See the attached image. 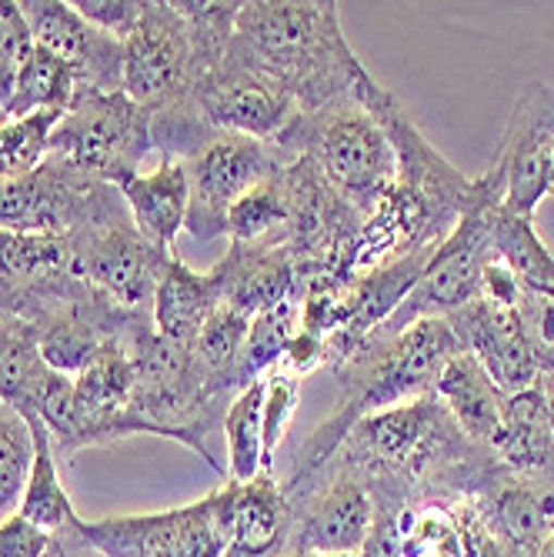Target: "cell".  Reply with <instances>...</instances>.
Segmentation results:
<instances>
[{"label":"cell","mask_w":554,"mask_h":557,"mask_svg":"<svg viewBox=\"0 0 554 557\" xmlns=\"http://www.w3.org/2000/svg\"><path fill=\"white\" fill-rule=\"evenodd\" d=\"M431 391L444 404L451 421L465 431V437H471L475 444H488V447L494 444L508 394L494 384V377L484 371V364L471 350L461 347L455 358H447Z\"/></svg>","instance_id":"ac0fdd59"},{"label":"cell","mask_w":554,"mask_h":557,"mask_svg":"<svg viewBox=\"0 0 554 557\" xmlns=\"http://www.w3.org/2000/svg\"><path fill=\"white\" fill-rule=\"evenodd\" d=\"M547 194H554V147H551V161H547Z\"/></svg>","instance_id":"e575fe53"},{"label":"cell","mask_w":554,"mask_h":557,"mask_svg":"<svg viewBox=\"0 0 554 557\" xmlns=\"http://www.w3.org/2000/svg\"><path fill=\"white\" fill-rule=\"evenodd\" d=\"M0 177H4V174H0Z\"/></svg>","instance_id":"d590c367"},{"label":"cell","mask_w":554,"mask_h":557,"mask_svg":"<svg viewBox=\"0 0 554 557\" xmlns=\"http://www.w3.org/2000/svg\"><path fill=\"white\" fill-rule=\"evenodd\" d=\"M24 421L30 424V434H34V465H30V478H27L17 515H24L27 521H34L37 528L50 534H58L77 521V511L61 484L58 450H54V441H50V431L37 418H24Z\"/></svg>","instance_id":"7402d4cb"},{"label":"cell","mask_w":554,"mask_h":557,"mask_svg":"<svg viewBox=\"0 0 554 557\" xmlns=\"http://www.w3.org/2000/svg\"><path fill=\"white\" fill-rule=\"evenodd\" d=\"M237 484L177 511L77 521L84 544L100 557H221L231 541Z\"/></svg>","instance_id":"5b68a950"},{"label":"cell","mask_w":554,"mask_h":557,"mask_svg":"<svg viewBox=\"0 0 554 557\" xmlns=\"http://www.w3.org/2000/svg\"><path fill=\"white\" fill-rule=\"evenodd\" d=\"M554 147V90L528 84L518 94L515 114L505 131L491 181L501 190V205L534 214L538 200L547 194V161Z\"/></svg>","instance_id":"7c38bea8"},{"label":"cell","mask_w":554,"mask_h":557,"mask_svg":"<svg viewBox=\"0 0 554 557\" xmlns=\"http://www.w3.org/2000/svg\"><path fill=\"white\" fill-rule=\"evenodd\" d=\"M518 321L528 337V347L541 371H554V294L528 290L518 304Z\"/></svg>","instance_id":"f546056e"},{"label":"cell","mask_w":554,"mask_h":557,"mask_svg":"<svg viewBox=\"0 0 554 557\" xmlns=\"http://www.w3.org/2000/svg\"><path fill=\"white\" fill-rule=\"evenodd\" d=\"M237 11L241 4L147 0L124 40V94L150 117L187 108L197 84L227 54Z\"/></svg>","instance_id":"7a4b0ae2"},{"label":"cell","mask_w":554,"mask_h":557,"mask_svg":"<svg viewBox=\"0 0 554 557\" xmlns=\"http://www.w3.org/2000/svg\"><path fill=\"white\" fill-rule=\"evenodd\" d=\"M190 111L211 134H241L278 144L300 117L294 97L247 67L231 50L190 94Z\"/></svg>","instance_id":"9c48e42d"},{"label":"cell","mask_w":554,"mask_h":557,"mask_svg":"<svg viewBox=\"0 0 554 557\" xmlns=\"http://www.w3.org/2000/svg\"><path fill=\"white\" fill-rule=\"evenodd\" d=\"M67 240L74 247V274L81 281L127 311H150L158 281L174 255L137 231L124 200Z\"/></svg>","instance_id":"52a82bcc"},{"label":"cell","mask_w":554,"mask_h":557,"mask_svg":"<svg viewBox=\"0 0 554 557\" xmlns=\"http://www.w3.org/2000/svg\"><path fill=\"white\" fill-rule=\"evenodd\" d=\"M17 8L30 40L74 71L77 94L124 90V40L90 27L64 0H17Z\"/></svg>","instance_id":"8fae6325"},{"label":"cell","mask_w":554,"mask_h":557,"mask_svg":"<svg viewBox=\"0 0 554 557\" xmlns=\"http://www.w3.org/2000/svg\"><path fill=\"white\" fill-rule=\"evenodd\" d=\"M211 277L221 304L247 318L284 300H305V277L284 244H231Z\"/></svg>","instance_id":"5bb4252c"},{"label":"cell","mask_w":554,"mask_h":557,"mask_svg":"<svg viewBox=\"0 0 554 557\" xmlns=\"http://www.w3.org/2000/svg\"><path fill=\"white\" fill-rule=\"evenodd\" d=\"M150 150H155L150 114L124 90L77 94L47 144V154L64 158L87 177L114 187L140 174L137 168Z\"/></svg>","instance_id":"277c9868"},{"label":"cell","mask_w":554,"mask_h":557,"mask_svg":"<svg viewBox=\"0 0 554 557\" xmlns=\"http://www.w3.org/2000/svg\"><path fill=\"white\" fill-rule=\"evenodd\" d=\"M261 414H264V377L244 387L227 404V414L221 421L224 441H227V481L231 484L255 481L264 468Z\"/></svg>","instance_id":"d4e9b609"},{"label":"cell","mask_w":554,"mask_h":557,"mask_svg":"<svg viewBox=\"0 0 554 557\" xmlns=\"http://www.w3.org/2000/svg\"><path fill=\"white\" fill-rule=\"evenodd\" d=\"M221 290L208 274L190 271L177 255L168 261L155 300H150V324L164 341H174L181 347H190L197 331L205 327V321L218 311Z\"/></svg>","instance_id":"d6986e66"},{"label":"cell","mask_w":554,"mask_h":557,"mask_svg":"<svg viewBox=\"0 0 554 557\" xmlns=\"http://www.w3.org/2000/svg\"><path fill=\"white\" fill-rule=\"evenodd\" d=\"M77 97V77L74 71L54 58L50 50L30 44L21 58L17 77H14V94H11V108L8 117H30V114H47V111H58L67 114L71 104Z\"/></svg>","instance_id":"44dd1931"},{"label":"cell","mask_w":554,"mask_h":557,"mask_svg":"<svg viewBox=\"0 0 554 557\" xmlns=\"http://www.w3.org/2000/svg\"><path fill=\"white\" fill-rule=\"evenodd\" d=\"M291 524L287 554H324V557H358L378 521V504L371 487L347 468H337L321 487H305ZM297 497V494H294ZM287 497V500H294Z\"/></svg>","instance_id":"30bf717a"},{"label":"cell","mask_w":554,"mask_h":557,"mask_svg":"<svg viewBox=\"0 0 554 557\" xmlns=\"http://www.w3.org/2000/svg\"><path fill=\"white\" fill-rule=\"evenodd\" d=\"M491 258L505 264L528 290L554 294V255L534 231L531 214H518L505 205L488 208Z\"/></svg>","instance_id":"ffe728a7"},{"label":"cell","mask_w":554,"mask_h":557,"mask_svg":"<svg viewBox=\"0 0 554 557\" xmlns=\"http://www.w3.org/2000/svg\"><path fill=\"white\" fill-rule=\"evenodd\" d=\"M34 465L30 424L0 400V521L17 515Z\"/></svg>","instance_id":"4316f807"},{"label":"cell","mask_w":554,"mask_h":557,"mask_svg":"<svg viewBox=\"0 0 554 557\" xmlns=\"http://www.w3.org/2000/svg\"><path fill=\"white\" fill-rule=\"evenodd\" d=\"M247 331H250V318L227 308V304H218V311L205 321V327L197 331V337L190 341V354L221 391H227L231 397H237L241 387V358H244V344H247Z\"/></svg>","instance_id":"cb8c5ba5"},{"label":"cell","mask_w":554,"mask_h":557,"mask_svg":"<svg viewBox=\"0 0 554 557\" xmlns=\"http://www.w3.org/2000/svg\"><path fill=\"white\" fill-rule=\"evenodd\" d=\"M227 50L287 90L300 114H315L331 100L350 97L368 74L341 34L337 4L315 0L241 4Z\"/></svg>","instance_id":"6da1fadb"},{"label":"cell","mask_w":554,"mask_h":557,"mask_svg":"<svg viewBox=\"0 0 554 557\" xmlns=\"http://www.w3.org/2000/svg\"><path fill=\"white\" fill-rule=\"evenodd\" d=\"M294 154L281 144L241 137V134H218L184 161L190 181V211L187 227L200 244H211L227 234V214L237 200L278 174Z\"/></svg>","instance_id":"ba28073f"},{"label":"cell","mask_w":554,"mask_h":557,"mask_svg":"<svg viewBox=\"0 0 554 557\" xmlns=\"http://www.w3.org/2000/svg\"><path fill=\"white\" fill-rule=\"evenodd\" d=\"M77 14L118 40H127L144 17V0H71Z\"/></svg>","instance_id":"4dcf8cb0"},{"label":"cell","mask_w":554,"mask_h":557,"mask_svg":"<svg viewBox=\"0 0 554 557\" xmlns=\"http://www.w3.org/2000/svg\"><path fill=\"white\" fill-rule=\"evenodd\" d=\"M294 511L274 471H261L255 481L237 484L231 541L221 557H284L291 544Z\"/></svg>","instance_id":"2e32d148"},{"label":"cell","mask_w":554,"mask_h":557,"mask_svg":"<svg viewBox=\"0 0 554 557\" xmlns=\"http://www.w3.org/2000/svg\"><path fill=\"white\" fill-rule=\"evenodd\" d=\"M488 521L505 547V557H538L554 531V465L528 474L491 481V494H478Z\"/></svg>","instance_id":"9a60e30c"},{"label":"cell","mask_w":554,"mask_h":557,"mask_svg":"<svg viewBox=\"0 0 554 557\" xmlns=\"http://www.w3.org/2000/svg\"><path fill=\"white\" fill-rule=\"evenodd\" d=\"M291 164V161H287ZM287 164L250 187L227 214V240L231 244H284L291 227V177Z\"/></svg>","instance_id":"603a6c76"},{"label":"cell","mask_w":554,"mask_h":557,"mask_svg":"<svg viewBox=\"0 0 554 557\" xmlns=\"http://www.w3.org/2000/svg\"><path fill=\"white\" fill-rule=\"evenodd\" d=\"M297 397H300V377L278 371V368L264 377V414H261L264 468L261 471H274V454H278V444L297 411Z\"/></svg>","instance_id":"f1b7e54d"},{"label":"cell","mask_w":554,"mask_h":557,"mask_svg":"<svg viewBox=\"0 0 554 557\" xmlns=\"http://www.w3.org/2000/svg\"><path fill=\"white\" fill-rule=\"evenodd\" d=\"M121 200L114 184H100L64 158L47 154L27 174L0 177V231L71 237Z\"/></svg>","instance_id":"8992f818"},{"label":"cell","mask_w":554,"mask_h":557,"mask_svg":"<svg viewBox=\"0 0 554 557\" xmlns=\"http://www.w3.org/2000/svg\"><path fill=\"white\" fill-rule=\"evenodd\" d=\"M118 190L137 231L150 244H158L161 250L174 255V240L187 227V211H190V181L184 161L161 158L155 171L124 181Z\"/></svg>","instance_id":"e0dca14e"},{"label":"cell","mask_w":554,"mask_h":557,"mask_svg":"<svg viewBox=\"0 0 554 557\" xmlns=\"http://www.w3.org/2000/svg\"><path fill=\"white\" fill-rule=\"evenodd\" d=\"M54 534L37 528L24 515H11L0 521V557H47Z\"/></svg>","instance_id":"1f68e13d"},{"label":"cell","mask_w":554,"mask_h":557,"mask_svg":"<svg viewBox=\"0 0 554 557\" xmlns=\"http://www.w3.org/2000/svg\"><path fill=\"white\" fill-rule=\"evenodd\" d=\"M134 384L137 374H134L131 350L124 337H118L74 377V431L64 458H74L84 447H100V444L134 437L127 418Z\"/></svg>","instance_id":"4fadbf2b"},{"label":"cell","mask_w":554,"mask_h":557,"mask_svg":"<svg viewBox=\"0 0 554 557\" xmlns=\"http://www.w3.org/2000/svg\"><path fill=\"white\" fill-rule=\"evenodd\" d=\"M300 327H305L300 300H284L278 308H268L250 318L244 358H241V387H250L255 381L268 377L284 361V354L297 341Z\"/></svg>","instance_id":"484cf974"},{"label":"cell","mask_w":554,"mask_h":557,"mask_svg":"<svg viewBox=\"0 0 554 557\" xmlns=\"http://www.w3.org/2000/svg\"><path fill=\"white\" fill-rule=\"evenodd\" d=\"M538 557H554V531H551V534H547V541L541 544Z\"/></svg>","instance_id":"836d02e7"},{"label":"cell","mask_w":554,"mask_h":557,"mask_svg":"<svg viewBox=\"0 0 554 557\" xmlns=\"http://www.w3.org/2000/svg\"><path fill=\"white\" fill-rule=\"evenodd\" d=\"M538 394H541V408H544V424H547V434L554 441V371H541L538 377Z\"/></svg>","instance_id":"d6a6232c"},{"label":"cell","mask_w":554,"mask_h":557,"mask_svg":"<svg viewBox=\"0 0 554 557\" xmlns=\"http://www.w3.org/2000/svg\"><path fill=\"white\" fill-rule=\"evenodd\" d=\"M64 114L47 111L0 124V174L14 177L34 171L47 158V144Z\"/></svg>","instance_id":"83f0119b"},{"label":"cell","mask_w":554,"mask_h":557,"mask_svg":"<svg viewBox=\"0 0 554 557\" xmlns=\"http://www.w3.org/2000/svg\"><path fill=\"white\" fill-rule=\"evenodd\" d=\"M278 144L305 158L361 218L381 205L401 174L387 127L355 94L331 100L315 114H300Z\"/></svg>","instance_id":"3957f363"}]
</instances>
